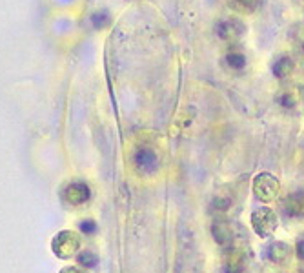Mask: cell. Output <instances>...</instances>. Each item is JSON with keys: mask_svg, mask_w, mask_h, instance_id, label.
Masks as SVG:
<instances>
[{"mask_svg": "<svg viewBox=\"0 0 304 273\" xmlns=\"http://www.w3.org/2000/svg\"><path fill=\"white\" fill-rule=\"evenodd\" d=\"M252 226L259 237H268L277 229V217L270 208H259L252 213Z\"/></svg>", "mask_w": 304, "mask_h": 273, "instance_id": "obj_1", "label": "cell"}, {"mask_svg": "<svg viewBox=\"0 0 304 273\" xmlns=\"http://www.w3.org/2000/svg\"><path fill=\"white\" fill-rule=\"evenodd\" d=\"M253 193L259 201H271L275 199L279 193V182L277 178H273L270 173H260L259 177H255L253 180Z\"/></svg>", "mask_w": 304, "mask_h": 273, "instance_id": "obj_2", "label": "cell"}, {"mask_svg": "<svg viewBox=\"0 0 304 273\" xmlns=\"http://www.w3.org/2000/svg\"><path fill=\"white\" fill-rule=\"evenodd\" d=\"M211 233H213L215 242L220 246H230L233 240V231L226 220H215L211 226Z\"/></svg>", "mask_w": 304, "mask_h": 273, "instance_id": "obj_3", "label": "cell"}, {"mask_svg": "<svg viewBox=\"0 0 304 273\" xmlns=\"http://www.w3.org/2000/svg\"><path fill=\"white\" fill-rule=\"evenodd\" d=\"M284 210L290 217H304V191H295L284 202Z\"/></svg>", "mask_w": 304, "mask_h": 273, "instance_id": "obj_4", "label": "cell"}, {"mask_svg": "<svg viewBox=\"0 0 304 273\" xmlns=\"http://www.w3.org/2000/svg\"><path fill=\"white\" fill-rule=\"evenodd\" d=\"M135 162L137 166H139V169H142V171H153L158 164L155 151L148 150V148H142V150L137 151Z\"/></svg>", "mask_w": 304, "mask_h": 273, "instance_id": "obj_5", "label": "cell"}, {"mask_svg": "<svg viewBox=\"0 0 304 273\" xmlns=\"http://www.w3.org/2000/svg\"><path fill=\"white\" fill-rule=\"evenodd\" d=\"M77 246H79V240L75 239L69 231H64V233L55 240V251L58 253V255H62V257L69 255V253H71Z\"/></svg>", "mask_w": 304, "mask_h": 273, "instance_id": "obj_6", "label": "cell"}, {"mask_svg": "<svg viewBox=\"0 0 304 273\" xmlns=\"http://www.w3.org/2000/svg\"><path fill=\"white\" fill-rule=\"evenodd\" d=\"M66 197H68V201L71 202V204H82L84 201H88L90 190H88V186L82 184V182H75V184L68 186Z\"/></svg>", "mask_w": 304, "mask_h": 273, "instance_id": "obj_7", "label": "cell"}, {"mask_svg": "<svg viewBox=\"0 0 304 273\" xmlns=\"http://www.w3.org/2000/svg\"><path fill=\"white\" fill-rule=\"evenodd\" d=\"M292 255V251H290V246L284 244V242H273V244L268 248V259L271 262H277V264H282V262H286Z\"/></svg>", "mask_w": 304, "mask_h": 273, "instance_id": "obj_8", "label": "cell"}, {"mask_svg": "<svg viewBox=\"0 0 304 273\" xmlns=\"http://www.w3.org/2000/svg\"><path fill=\"white\" fill-rule=\"evenodd\" d=\"M244 270V257L241 251L231 253V257L228 259V273H241Z\"/></svg>", "mask_w": 304, "mask_h": 273, "instance_id": "obj_9", "label": "cell"}, {"mask_svg": "<svg viewBox=\"0 0 304 273\" xmlns=\"http://www.w3.org/2000/svg\"><path fill=\"white\" fill-rule=\"evenodd\" d=\"M226 62L233 69H242V67L246 66V56L242 55V53H237V51H230L228 56H226Z\"/></svg>", "mask_w": 304, "mask_h": 273, "instance_id": "obj_10", "label": "cell"}, {"mask_svg": "<svg viewBox=\"0 0 304 273\" xmlns=\"http://www.w3.org/2000/svg\"><path fill=\"white\" fill-rule=\"evenodd\" d=\"M290 71H292V60L290 58H281L273 66V73H275L277 77H286Z\"/></svg>", "mask_w": 304, "mask_h": 273, "instance_id": "obj_11", "label": "cell"}, {"mask_svg": "<svg viewBox=\"0 0 304 273\" xmlns=\"http://www.w3.org/2000/svg\"><path fill=\"white\" fill-rule=\"evenodd\" d=\"M295 253L301 261H304V239H299L297 244H295Z\"/></svg>", "mask_w": 304, "mask_h": 273, "instance_id": "obj_12", "label": "cell"}, {"mask_svg": "<svg viewBox=\"0 0 304 273\" xmlns=\"http://www.w3.org/2000/svg\"><path fill=\"white\" fill-rule=\"evenodd\" d=\"M215 208H219V210H228V208H230V201H228V199H215Z\"/></svg>", "mask_w": 304, "mask_h": 273, "instance_id": "obj_13", "label": "cell"}, {"mask_svg": "<svg viewBox=\"0 0 304 273\" xmlns=\"http://www.w3.org/2000/svg\"><path fill=\"white\" fill-rule=\"evenodd\" d=\"M82 228L84 229H90V231H93V229H95V224H91V222H88V224H82Z\"/></svg>", "mask_w": 304, "mask_h": 273, "instance_id": "obj_14", "label": "cell"}, {"mask_svg": "<svg viewBox=\"0 0 304 273\" xmlns=\"http://www.w3.org/2000/svg\"><path fill=\"white\" fill-rule=\"evenodd\" d=\"M66 273H80L79 270H75V268H68V270H64Z\"/></svg>", "mask_w": 304, "mask_h": 273, "instance_id": "obj_15", "label": "cell"}]
</instances>
